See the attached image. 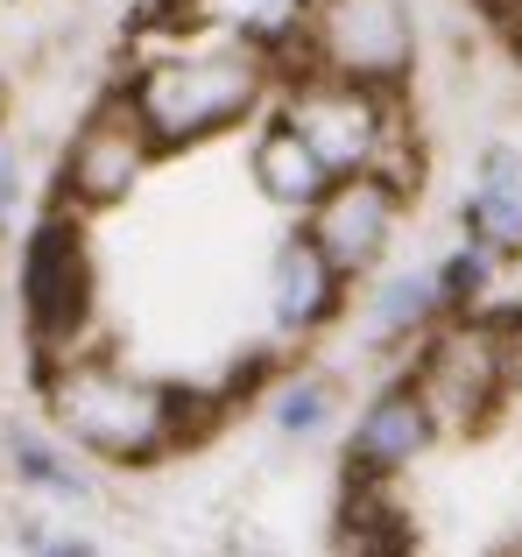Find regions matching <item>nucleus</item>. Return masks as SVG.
Listing matches in <instances>:
<instances>
[{"label": "nucleus", "instance_id": "obj_12", "mask_svg": "<svg viewBox=\"0 0 522 557\" xmlns=\"http://www.w3.org/2000/svg\"><path fill=\"white\" fill-rule=\"evenodd\" d=\"M459 233L487 247L495 261L522 255V141H495L473 170V190L459 198Z\"/></svg>", "mask_w": 522, "mask_h": 557}, {"label": "nucleus", "instance_id": "obj_7", "mask_svg": "<svg viewBox=\"0 0 522 557\" xmlns=\"http://www.w3.org/2000/svg\"><path fill=\"white\" fill-rule=\"evenodd\" d=\"M156 163H163V156H156V141L141 135V121L127 113V99L107 85V92L78 113V127L64 135V149H57L50 205H64V212H78V219L121 212V205L149 184Z\"/></svg>", "mask_w": 522, "mask_h": 557}, {"label": "nucleus", "instance_id": "obj_8", "mask_svg": "<svg viewBox=\"0 0 522 557\" xmlns=\"http://www.w3.org/2000/svg\"><path fill=\"white\" fill-rule=\"evenodd\" d=\"M402 212H410V190L374 177V170H360V177H332L325 198H318L297 226L311 233V247L346 275V283H368V275L388 261V247H396Z\"/></svg>", "mask_w": 522, "mask_h": 557}, {"label": "nucleus", "instance_id": "obj_13", "mask_svg": "<svg viewBox=\"0 0 522 557\" xmlns=\"http://www.w3.org/2000/svg\"><path fill=\"white\" fill-rule=\"evenodd\" d=\"M248 177H254V190L275 205V212L303 219L318 198H325L332 170L318 163L311 141H303L297 127L283 121V113H261V127H254V141H248Z\"/></svg>", "mask_w": 522, "mask_h": 557}, {"label": "nucleus", "instance_id": "obj_4", "mask_svg": "<svg viewBox=\"0 0 522 557\" xmlns=\"http://www.w3.org/2000/svg\"><path fill=\"white\" fill-rule=\"evenodd\" d=\"M92 219L64 212V205H42L22 233V255H14V318H22L28 360H57L92 346L99 325V261H92Z\"/></svg>", "mask_w": 522, "mask_h": 557}, {"label": "nucleus", "instance_id": "obj_5", "mask_svg": "<svg viewBox=\"0 0 522 557\" xmlns=\"http://www.w3.org/2000/svg\"><path fill=\"white\" fill-rule=\"evenodd\" d=\"M402 388L424 403L438 437L487 431L509 395V318L445 311L431 332H417V354L402 368Z\"/></svg>", "mask_w": 522, "mask_h": 557}, {"label": "nucleus", "instance_id": "obj_15", "mask_svg": "<svg viewBox=\"0 0 522 557\" xmlns=\"http://www.w3.org/2000/svg\"><path fill=\"white\" fill-rule=\"evenodd\" d=\"M261 417L283 445H311L339 423V381L318 374V368H297V374H275L261 388Z\"/></svg>", "mask_w": 522, "mask_h": 557}, {"label": "nucleus", "instance_id": "obj_3", "mask_svg": "<svg viewBox=\"0 0 522 557\" xmlns=\"http://www.w3.org/2000/svg\"><path fill=\"white\" fill-rule=\"evenodd\" d=\"M269 113H283L311 156L332 170V177H374L402 184L417 198V121L402 107V92H374V85H346V78H325V71H303V64H283L275 78V99Z\"/></svg>", "mask_w": 522, "mask_h": 557}, {"label": "nucleus", "instance_id": "obj_20", "mask_svg": "<svg viewBox=\"0 0 522 557\" xmlns=\"http://www.w3.org/2000/svg\"><path fill=\"white\" fill-rule=\"evenodd\" d=\"M509 395L522 403V318H509Z\"/></svg>", "mask_w": 522, "mask_h": 557}, {"label": "nucleus", "instance_id": "obj_10", "mask_svg": "<svg viewBox=\"0 0 522 557\" xmlns=\"http://www.w3.org/2000/svg\"><path fill=\"white\" fill-rule=\"evenodd\" d=\"M149 14H163L184 36H220V42H240V50L289 64L311 0H149Z\"/></svg>", "mask_w": 522, "mask_h": 557}, {"label": "nucleus", "instance_id": "obj_18", "mask_svg": "<svg viewBox=\"0 0 522 557\" xmlns=\"http://www.w3.org/2000/svg\"><path fill=\"white\" fill-rule=\"evenodd\" d=\"M22 212H28V170H22V149L0 135V240L22 233Z\"/></svg>", "mask_w": 522, "mask_h": 557}, {"label": "nucleus", "instance_id": "obj_2", "mask_svg": "<svg viewBox=\"0 0 522 557\" xmlns=\"http://www.w3.org/2000/svg\"><path fill=\"white\" fill-rule=\"evenodd\" d=\"M36 403L50 437H64L78 459L92 466H121V473H141V466H163L206 431L198 417V395L177 388V381L141 374L135 360L107 354V346H78V354H57L36 368Z\"/></svg>", "mask_w": 522, "mask_h": 557}, {"label": "nucleus", "instance_id": "obj_16", "mask_svg": "<svg viewBox=\"0 0 522 557\" xmlns=\"http://www.w3.org/2000/svg\"><path fill=\"white\" fill-rule=\"evenodd\" d=\"M438 318H445L438 275L431 269H402V275H388V283L368 297V339L374 346H402V339H417V332H431Z\"/></svg>", "mask_w": 522, "mask_h": 557}, {"label": "nucleus", "instance_id": "obj_21", "mask_svg": "<svg viewBox=\"0 0 522 557\" xmlns=\"http://www.w3.org/2000/svg\"><path fill=\"white\" fill-rule=\"evenodd\" d=\"M0 346H8V289H0Z\"/></svg>", "mask_w": 522, "mask_h": 557}, {"label": "nucleus", "instance_id": "obj_14", "mask_svg": "<svg viewBox=\"0 0 522 557\" xmlns=\"http://www.w3.org/2000/svg\"><path fill=\"white\" fill-rule=\"evenodd\" d=\"M0 451H8V480L22 494H36V502H92V473H85V459L64 445V437L50 431H28V423H14L8 437H0Z\"/></svg>", "mask_w": 522, "mask_h": 557}, {"label": "nucleus", "instance_id": "obj_1", "mask_svg": "<svg viewBox=\"0 0 522 557\" xmlns=\"http://www.w3.org/2000/svg\"><path fill=\"white\" fill-rule=\"evenodd\" d=\"M283 64L261 50L220 36H184L163 14L141 8L127 28V71L113 78V92L127 99V113L141 121V135L156 141V156H191L206 141L234 135L269 113Z\"/></svg>", "mask_w": 522, "mask_h": 557}, {"label": "nucleus", "instance_id": "obj_19", "mask_svg": "<svg viewBox=\"0 0 522 557\" xmlns=\"http://www.w3.org/2000/svg\"><path fill=\"white\" fill-rule=\"evenodd\" d=\"M28 557H99L85 536H57V530H28Z\"/></svg>", "mask_w": 522, "mask_h": 557}, {"label": "nucleus", "instance_id": "obj_22", "mask_svg": "<svg viewBox=\"0 0 522 557\" xmlns=\"http://www.w3.org/2000/svg\"><path fill=\"white\" fill-rule=\"evenodd\" d=\"M0 8H22V0H0Z\"/></svg>", "mask_w": 522, "mask_h": 557}, {"label": "nucleus", "instance_id": "obj_17", "mask_svg": "<svg viewBox=\"0 0 522 557\" xmlns=\"http://www.w3.org/2000/svg\"><path fill=\"white\" fill-rule=\"evenodd\" d=\"M431 275H438L445 311H481L487 283H495V255H487V247H473V240H459V247H452V255H445Z\"/></svg>", "mask_w": 522, "mask_h": 557}, {"label": "nucleus", "instance_id": "obj_11", "mask_svg": "<svg viewBox=\"0 0 522 557\" xmlns=\"http://www.w3.org/2000/svg\"><path fill=\"white\" fill-rule=\"evenodd\" d=\"M431 445H438V431H431L424 403H417L402 381H388V388H374L368 403H360L353 431H346V473H360V480H402Z\"/></svg>", "mask_w": 522, "mask_h": 557}, {"label": "nucleus", "instance_id": "obj_6", "mask_svg": "<svg viewBox=\"0 0 522 557\" xmlns=\"http://www.w3.org/2000/svg\"><path fill=\"white\" fill-rule=\"evenodd\" d=\"M289 64L325 71L374 92H410L417 78V14L410 0H311Z\"/></svg>", "mask_w": 522, "mask_h": 557}, {"label": "nucleus", "instance_id": "obj_9", "mask_svg": "<svg viewBox=\"0 0 522 557\" xmlns=\"http://www.w3.org/2000/svg\"><path fill=\"white\" fill-rule=\"evenodd\" d=\"M346 289H353V283L318 255L303 226H289L283 240L269 247L261 304H269V332H275V339H318V332L346 311Z\"/></svg>", "mask_w": 522, "mask_h": 557}]
</instances>
